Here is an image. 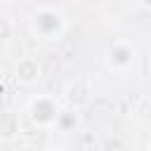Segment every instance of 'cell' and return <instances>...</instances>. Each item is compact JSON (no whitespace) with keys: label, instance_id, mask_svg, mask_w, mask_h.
<instances>
[{"label":"cell","instance_id":"6da1fadb","mask_svg":"<svg viewBox=\"0 0 151 151\" xmlns=\"http://www.w3.org/2000/svg\"><path fill=\"white\" fill-rule=\"evenodd\" d=\"M66 28V14L59 7L42 5L31 14V31L40 40H57Z\"/></svg>","mask_w":151,"mask_h":151},{"label":"cell","instance_id":"7a4b0ae2","mask_svg":"<svg viewBox=\"0 0 151 151\" xmlns=\"http://www.w3.org/2000/svg\"><path fill=\"white\" fill-rule=\"evenodd\" d=\"M26 113H28V118H31L33 125L50 130V127H57V120L61 116V106L50 94H35V97L28 99Z\"/></svg>","mask_w":151,"mask_h":151},{"label":"cell","instance_id":"3957f363","mask_svg":"<svg viewBox=\"0 0 151 151\" xmlns=\"http://www.w3.org/2000/svg\"><path fill=\"white\" fill-rule=\"evenodd\" d=\"M134 59H137V52L127 40H116L106 50V66L116 73H127L134 66Z\"/></svg>","mask_w":151,"mask_h":151},{"label":"cell","instance_id":"277c9868","mask_svg":"<svg viewBox=\"0 0 151 151\" xmlns=\"http://www.w3.org/2000/svg\"><path fill=\"white\" fill-rule=\"evenodd\" d=\"M40 78V64L33 57H21L17 64V80L24 85H33Z\"/></svg>","mask_w":151,"mask_h":151},{"label":"cell","instance_id":"5b68a950","mask_svg":"<svg viewBox=\"0 0 151 151\" xmlns=\"http://www.w3.org/2000/svg\"><path fill=\"white\" fill-rule=\"evenodd\" d=\"M139 5H144V7H151V0H139Z\"/></svg>","mask_w":151,"mask_h":151},{"label":"cell","instance_id":"8992f818","mask_svg":"<svg viewBox=\"0 0 151 151\" xmlns=\"http://www.w3.org/2000/svg\"><path fill=\"white\" fill-rule=\"evenodd\" d=\"M50 151H68V149H50Z\"/></svg>","mask_w":151,"mask_h":151},{"label":"cell","instance_id":"52a82bcc","mask_svg":"<svg viewBox=\"0 0 151 151\" xmlns=\"http://www.w3.org/2000/svg\"><path fill=\"white\" fill-rule=\"evenodd\" d=\"M149 149H151V142H149Z\"/></svg>","mask_w":151,"mask_h":151}]
</instances>
